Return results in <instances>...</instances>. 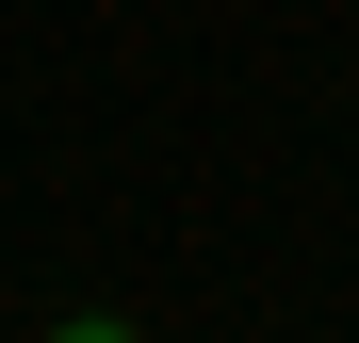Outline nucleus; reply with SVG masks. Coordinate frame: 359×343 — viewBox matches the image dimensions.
Wrapping results in <instances>:
<instances>
[{"label":"nucleus","mask_w":359,"mask_h":343,"mask_svg":"<svg viewBox=\"0 0 359 343\" xmlns=\"http://www.w3.org/2000/svg\"><path fill=\"white\" fill-rule=\"evenodd\" d=\"M49 343H147L131 311H66V327H49Z\"/></svg>","instance_id":"nucleus-1"}]
</instances>
